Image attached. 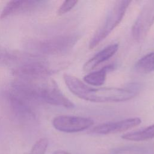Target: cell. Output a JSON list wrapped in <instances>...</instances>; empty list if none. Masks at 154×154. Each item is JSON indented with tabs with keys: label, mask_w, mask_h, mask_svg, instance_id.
Listing matches in <instances>:
<instances>
[{
	"label": "cell",
	"mask_w": 154,
	"mask_h": 154,
	"mask_svg": "<svg viewBox=\"0 0 154 154\" xmlns=\"http://www.w3.org/2000/svg\"><path fill=\"white\" fill-rule=\"evenodd\" d=\"M52 154H71V153L64 150H57V151H55Z\"/></svg>",
	"instance_id": "ac0fdd59"
},
{
	"label": "cell",
	"mask_w": 154,
	"mask_h": 154,
	"mask_svg": "<svg viewBox=\"0 0 154 154\" xmlns=\"http://www.w3.org/2000/svg\"><path fill=\"white\" fill-rule=\"evenodd\" d=\"M48 146V140L46 138H41L32 146L29 154H45Z\"/></svg>",
	"instance_id": "9a60e30c"
},
{
	"label": "cell",
	"mask_w": 154,
	"mask_h": 154,
	"mask_svg": "<svg viewBox=\"0 0 154 154\" xmlns=\"http://www.w3.org/2000/svg\"><path fill=\"white\" fill-rule=\"evenodd\" d=\"M0 102L5 113L10 118L17 122L25 123L35 119L32 103L19 96L10 88L1 93Z\"/></svg>",
	"instance_id": "3957f363"
},
{
	"label": "cell",
	"mask_w": 154,
	"mask_h": 154,
	"mask_svg": "<svg viewBox=\"0 0 154 154\" xmlns=\"http://www.w3.org/2000/svg\"><path fill=\"white\" fill-rule=\"evenodd\" d=\"M79 38L75 34L59 35L33 43V49L45 55H61L70 51Z\"/></svg>",
	"instance_id": "5b68a950"
},
{
	"label": "cell",
	"mask_w": 154,
	"mask_h": 154,
	"mask_svg": "<svg viewBox=\"0 0 154 154\" xmlns=\"http://www.w3.org/2000/svg\"><path fill=\"white\" fill-rule=\"evenodd\" d=\"M126 140L134 141H141L154 138V124L143 129L129 132L122 136Z\"/></svg>",
	"instance_id": "4fadbf2b"
},
{
	"label": "cell",
	"mask_w": 154,
	"mask_h": 154,
	"mask_svg": "<svg viewBox=\"0 0 154 154\" xmlns=\"http://www.w3.org/2000/svg\"><path fill=\"white\" fill-rule=\"evenodd\" d=\"M131 1H117L109 10L104 21L91 37L88 48L93 49L102 42L122 20Z\"/></svg>",
	"instance_id": "277c9868"
},
{
	"label": "cell",
	"mask_w": 154,
	"mask_h": 154,
	"mask_svg": "<svg viewBox=\"0 0 154 154\" xmlns=\"http://www.w3.org/2000/svg\"><path fill=\"white\" fill-rule=\"evenodd\" d=\"M113 68L112 65H108L99 70L89 73L84 76V81L88 84L93 86H100L104 84L107 73Z\"/></svg>",
	"instance_id": "7c38bea8"
},
{
	"label": "cell",
	"mask_w": 154,
	"mask_h": 154,
	"mask_svg": "<svg viewBox=\"0 0 154 154\" xmlns=\"http://www.w3.org/2000/svg\"><path fill=\"white\" fill-rule=\"evenodd\" d=\"M8 51L0 45V61H5L8 54Z\"/></svg>",
	"instance_id": "e0dca14e"
},
{
	"label": "cell",
	"mask_w": 154,
	"mask_h": 154,
	"mask_svg": "<svg viewBox=\"0 0 154 154\" xmlns=\"http://www.w3.org/2000/svg\"><path fill=\"white\" fill-rule=\"evenodd\" d=\"M141 120L138 117L126 119L117 122L102 123L94 126L91 131L97 134H109L121 132L139 125Z\"/></svg>",
	"instance_id": "9c48e42d"
},
{
	"label": "cell",
	"mask_w": 154,
	"mask_h": 154,
	"mask_svg": "<svg viewBox=\"0 0 154 154\" xmlns=\"http://www.w3.org/2000/svg\"><path fill=\"white\" fill-rule=\"evenodd\" d=\"M63 79L69 90L77 97L93 102H117L130 100L138 94L139 86L132 88H92L76 77L64 74Z\"/></svg>",
	"instance_id": "6da1fadb"
},
{
	"label": "cell",
	"mask_w": 154,
	"mask_h": 154,
	"mask_svg": "<svg viewBox=\"0 0 154 154\" xmlns=\"http://www.w3.org/2000/svg\"><path fill=\"white\" fill-rule=\"evenodd\" d=\"M135 70L143 74H146L154 71V51L151 52L140 59H139L134 66Z\"/></svg>",
	"instance_id": "5bb4252c"
},
{
	"label": "cell",
	"mask_w": 154,
	"mask_h": 154,
	"mask_svg": "<svg viewBox=\"0 0 154 154\" xmlns=\"http://www.w3.org/2000/svg\"><path fill=\"white\" fill-rule=\"evenodd\" d=\"M13 63L16 65L13 73L21 80L32 81L44 79L53 73L45 61L31 54L17 52Z\"/></svg>",
	"instance_id": "7a4b0ae2"
},
{
	"label": "cell",
	"mask_w": 154,
	"mask_h": 154,
	"mask_svg": "<svg viewBox=\"0 0 154 154\" xmlns=\"http://www.w3.org/2000/svg\"><path fill=\"white\" fill-rule=\"evenodd\" d=\"M38 100L39 102L61 106L69 109L75 108V104L66 97L54 81L50 83L39 85Z\"/></svg>",
	"instance_id": "52a82bcc"
},
{
	"label": "cell",
	"mask_w": 154,
	"mask_h": 154,
	"mask_svg": "<svg viewBox=\"0 0 154 154\" xmlns=\"http://www.w3.org/2000/svg\"><path fill=\"white\" fill-rule=\"evenodd\" d=\"M93 123V120L90 118L74 116L61 115L52 120V125L55 129L66 133L82 131L91 126Z\"/></svg>",
	"instance_id": "ba28073f"
},
{
	"label": "cell",
	"mask_w": 154,
	"mask_h": 154,
	"mask_svg": "<svg viewBox=\"0 0 154 154\" xmlns=\"http://www.w3.org/2000/svg\"><path fill=\"white\" fill-rule=\"evenodd\" d=\"M78 3L76 0H67L64 1L57 10L58 15H63L71 10Z\"/></svg>",
	"instance_id": "2e32d148"
},
{
	"label": "cell",
	"mask_w": 154,
	"mask_h": 154,
	"mask_svg": "<svg viewBox=\"0 0 154 154\" xmlns=\"http://www.w3.org/2000/svg\"><path fill=\"white\" fill-rule=\"evenodd\" d=\"M43 2V1L35 0L10 1L4 7L0 14V18L3 19L11 15L33 11L42 5Z\"/></svg>",
	"instance_id": "30bf717a"
},
{
	"label": "cell",
	"mask_w": 154,
	"mask_h": 154,
	"mask_svg": "<svg viewBox=\"0 0 154 154\" xmlns=\"http://www.w3.org/2000/svg\"><path fill=\"white\" fill-rule=\"evenodd\" d=\"M154 23V1H147L143 6L132 28L133 38L137 42L144 40Z\"/></svg>",
	"instance_id": "8992f818"
},
{
	"label": "cell",
	"mask_w": 154,
	"mask_h": 154,
	"mask_svg": "<svg viewBox=\"0 0 154 154\" xmlns=\"http://www.w3.org/2000/svg\"><path fill=\"white\" fill-rule=\"evenodd\" d=\"M119 49L117 44L109 45L95 54L92 58L88 60L84 65V71H90L94 69L100 64L107 61L112 57Z\"/></svg>",
	"instance_id": "8fae6325"
}]
</instances>
